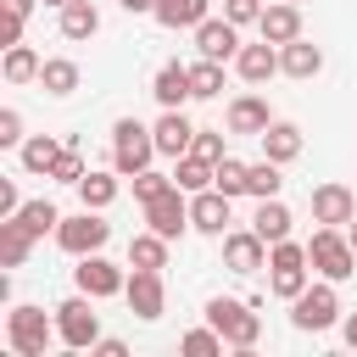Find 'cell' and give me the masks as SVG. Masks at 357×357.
<instances>
[{"label":"cell","mask_w":357,"mask_h":357,"mask_svg":"<svg viewBox=\"0 0 357 357\" xmlns=\"http://www.w3.org/2000/svg\"><path fill=\"white\" fill-rule=\"evenodd\" d=\"M178 346H184V351H190V357H218V351H223V346H229V340H223V335H218V329H212V324H206V329H190V335H184V340H178Z\"/></svg>","instance_id":"cell-37"},{"label":"cell","mask_w":357,"mask_h":357,"mask_svg":"<svg viewBox=\"0 0 357 357\" xmlns=\"http://www.w3.org/2000/svg\"><path fill=\"white\" fill-rule=\"evenodd\" d=\"M167 234H156V229H145V234H134L128 240V268H167Z\"/></svg>","instance_id":"cell-29"},{"label":"cell","mask_w":357,"mask_h":357,"mask_svg":"<svg viewBox=\"0 0 357 357\" xmlns=\"http://www.w3.org/2000/svg\"><path fill=\"white\" fill-rule=\"evenodd\" d=\"M223 17H229L234 28H245V22L262 17V0H223Z\"/></svg>","instance_id":"cell-42"},{"label":"cell","mask_w":357,"mask_h":357,"mask_svg":"<svg viewBox=\"0 0 357 357\" xmlns=\"http://www.w3.org/2000/svg\"><path fill=\"white\" fill-rule=\"evenodd\" d=\"M39 89L56 95V100L73 95V89H78V61H73V56H45V67H39Z\"/></svg>","instance_id":"cell-27"},{"label":"cell","mask_w":357,"mask_h":357,"mask_svg":"<svg viewBox=\"0 0 357 357\" xmlns=\"http://www.w3.org/2000/svg\"><path fill=\"white\" fill-rule=\"evenodd\" d=\"M340 335H346V346H351V351H357V312H351V318H346V324H340Z\"/></svg>","instance_id":"cell-47"},{"label":"cell","mask_w":357,"mask_h":357,"mask_svg":"<svg viewBox=\"0 0 357 357\" xmlns=\"http://www.w3.org/2000/svg\"><path fill=\"white\" fill-rule=\"evenodd\" d=\"M284 190V173H279V162H251L245 167V195H257V201H268V195H279Z\"/></svg>","instance_id":"cell-32"},{"label":"cell","mask_w":357,"mask_h":357,"mask_svg":"<svg viewBox=\"0 0 357 357\" xmlns=\"http://www.w3.org/2000/svg\"><path fill=\"white\" fill-rule=\"evenodd\" d=\"M229 223H234V195H223L218 184L190 195V229H201V234L223 240V234H229Z\"/></svg>","instance_id":"cell-10"},{"label":"cell","mask_w":357,"mask_h":357,"mask_svg":"<svg viewBox=\"0 0 357 357\" xmlns=\"http://www.w3.org/2000/svg\"><path fill=\"white\" fill-rule=\"evenodd\" d=\"M245 167H251V162H240V156H223V162H218V173H212V184H218L223 195H245Z\"/></svg>","instance_id":"cell-36"},{"label":"cell","mask_w":357,"mask_h":357,"mask_svg":"<svg viewBox=\"0 0 357 357\" xmlns=\"http://www.w3.org/2000/svg\"><path fill=\"white\" fill-rule=\"evenodd\" d=\"M296 6H301V0H296Z\"/></svg>","instance_id":"cell-50"},{"label":"cell","mask_w":357,"mask_h":357,"mask_svg":"<svg viewBox=\"0 0 357 357\" xmlns=\"http://www.w3.org/2000/svg\"><path fill=\"white\" fill-rule=\"evenodd\" d=\"M351 218H357V190H351V184H318V190H312V223L346 229Z\"/></svg>","instance_id":"cell-13"},{"label":"cell","mask_w":357,"mask_h":357,"mask_svg":"<svg viewBox=\"0 0 357 357\" xmlns=\"http://www.w3.org/2000/svg\"><path fill=\"white\" fill-rule=\"evenodd\" d=\"M45 6H56V11H61V6H73V0H45Z\"/></svg>","instance_id":"cell-49"},{"label":"cell","mask_w":357,"mask_h":357,"mask_svg":"<svg viewBox=\"0 0 357 357\" xmlns=\"http://www.w3.org/2000/svg\"><path fill=\"white\" fill-rule=\"evenodd\" d=\"M84 173H89V167H84L78 145H67V151L56 156V167H50V178H56V184H73V190H78V178H84Z\"/></svg>","instance_id":"cell-38"},{"label":"cell","mask_w":357,"mask_h":357,"mask_svg":"<svg viewBox=\"0 0 357 357\" xmlns=\"http://www.w3.org/2000/svg\"><path fill=\"white\" fill-rule=\"evenodd\" d=\"M346 240H351V251H357V218H351V223H346Z\"/></svg>","instance_id":"cell-48"},{"label":"cell","mask_w":357,"mask_h":357,"mask_svg":"<svg viewBox=\"0 0 357 357\" xmlns=\"http://www.w3.org/2000/svg\"><path fill=\"white\" fill-rule=\"evenodd\" d=\"M17 212H22V195L11 178H0V218H17Z\"/></svg>","instance_id":"cell-43"},{"label":"cell","mask_w":357,"mask_h":357,"mask_svg":"<svg viewBox=\"0 0 357 357\" xmlns=\"http://www.w3.org/2000/svg\"><path fill=\"white\" fill-rule=\"evenodd\" d=\"M145 229H156V234L178 240V234L190 229V195H184L178 184H167L156 201H145Z\"/></svg>","instance_id":"cell-11"},{"label":"cell","mask_w":357,"mask_h":357,"mask_svg":"<svg viewBox=\"0 0 357 357\" xmlns=\"http://www.w3.org/2000/svg\"><path fill=\"white\" fill-rule=\"evenodd\" d=\"M290 324H296L301 335H324V329H335V324H340V296H335V279L307 284V290L290 301Z\"/></svg>","instance_id":"cell-5"},{"label":"cell","mask_w":357,"mask_h":357,"mask_svg":"<svg viewBox=\"0 0 357 357\" xmlns=\"http://www.w3.org/2000/svg\"><path fill=\"white\" fill-rule=\"evenodd\" d=\"M117 6H123L128 17H151V11H156V0H117Z\"/></svg>","instance_id":"cell-46"},{"label":"cell","mask_w":357,"mask_h":357,"mask_svg":"<svg viewBox=\"0 0 357 357\" xmlns=\"http://www.w3.org/2000/svg\"><path fill=\"white\" fill-rule=\"evenodd\" d=\"M17 223L33 234V240H45V234H56V223H61V212H56V201H22V212H17Z\"/></svg>","instance_id":"cell-33"},{"label":"cell","mask_w":357,"mask_h":357,"mask_svg":"<svg viewBox=\"0 0 357 357\" xmlns=\"http://www.w3.org/2000/svg\"><path fill=\"white\" fill-rule=\"evenodd\" d=\"M279 73L284 78H318L324 73V50L312 45V39H290V45H279Z\"/></svg>","instance_id":"cell-20"},{"label":"cell","mask_w":357,"mask_h":357,"mask_svg":"<svg viewBox=\"0 0 357 357\" xmlns=\"http://www.w3.org/2000/svg\"><path fill=\"white\" fill-rule=\"evenodd\" d=\"M33 234L17 223V218H0V268H22L28 257H33Z\"/></svg>","instance_id":"cell-25"},{"label":"cell","mask_w":357,"mask_h":357,"mask_svg":"<svg viewBox=\"0 0 357 357\" xmlns=\"http://www.w3.org/2000/svg\"><path fill=\"white\" fill-rule=\"evenodd\" d=\"M39 67H45V56H39L33 45H6L0 78H6V84H33V78H39Z\"/></svg>","instance_id":"cell-26"},{"label":"cell","mask_w":357,"mask_h":357,"mask_svg":"<svg viewBox=\"0 0 357 357\" xmlns=\"http://www.w3.org/2000/svg\"><path fill=\"white\" fill-rule=\"evenodd\" d=\"M223 123H229V134H251V139H262V128L273 123V112H268L262 95H234L229 112H223Z\"/></svg>","instance_id":"cell-17"},{"label":"cell","mask_w":357,"mask_h":357,"mask_svg":"<svg viewBox=\"0 0 357 357\" xmlns=\"http://www.w3.org/2000/svg\"><path fill=\"white\" fill-rule=\"evenodd\" d=\"M262 156H268V162H279V167H290V162L301 156V128H296V123H284V117H273V123L262 128Z\"/></svg>","instance_id":"cell-21"},{"label":"cell","mask_w":357,"mask_h":357,"mask_svg":"<svg viewBox=\"0 0 357 357\" xmlns=\"http://www.w3.org/2000/svg\"><path fill=\"white\" fill-rule=\"evenodd\" d=\"M257 33H262L268 45H290V39H301V6H296V0H268L262 17H257Z\"/></svg>","instance_id":"cell-15"},{"label":"cell","mask_w":357,"mask_h":357,"mask_svg":"<svg viewBox=\"0 0 357 357\" xmlns=\"http://www.w3.org/2000/svg\"><path fill=\"white\" fill-rule=\"evenodd\" d=\"M223 268L229 273H257L268 268V240L257 229H229L223 234Z\"/></svg>","instance_id":"cell-12"},{"label":"cell","mask_w":357,"mask_h":357,"mask_svg":"<svg viewBox=\"0 0 357 357\" xmlns=\"http://www.w3.org/2000/svg\"><path fill=\"white\" fill-rule=\"evenodd\" d=\"M22 22H28V17H17V11H6V28H0V45H22Z\"/></svg>","instance_id":"cell-44"},{"label":"cell","mask_w":357,"mask_h":357,"mask_svg":"<svg viewBox=\"0 0 357 357\" xmlns=\"http://www.w3.org/2000/svg\"><path fill=\"white\" fill-rule=\"evenodd\" d=\"M307 284H312V279H307V262H284V268H268V290H273L279 301H296Z\"/></svg>","instance_id":"cell-34"},{"label":"cell","mask_w":357,"mask_h":357,"mask_svg":"<svg viewBox=\"0 0 357 357\" xmlns=\"http://www.w3.org/2000/svg\"><path fill=\"white\" fill-rule=\"evenodd\" d=\"M61 151H67V145H61L56 134H28V139L17 145V162H22V173H45V178H50V167H56Z\"/></svg>","instance_id":"cell-22"},{"label":"cell","mask_w":357,"mask_h":357,"mask_svg":"<svg viewBox=\"0 0 357 357\" xmlns=\"http://www.w3.org/2000/svg\"><path fill=\"white\" fill-rule=\"evenodd\" d=\"M151 95H156L162 112H178L184 100H195V89H190V67H184V61H162L156 78H151Z\"/></svg>","instance_id":"cell-16"},{"label":"cell","mask_w":357,"mask_h":357,"mask_svg":"<svg viewBox=\"0 0 357 357\" xmlns=\"http://www.w3.org/2000/svg\"><path fill=\"white\" fill-rule=\"evenodd\" d=\"M95 351H100V357H128V346H123L117 335H100V340H95Z\"/></svg>","instance_id":"cell-45"},{"label":"cell","mask_w":357,"mask_h":357,"mask_svg":"<svg viewBox=\"0 0 357 357\" xmlns=\"http://www.w3.org/2000/svg\"><path fill=\"white\" fill-rule=\"evenodd\" d=\"M206 6H212V0H156L151 17H156L162 28H201V22H206Z\"/></svg>","instance_id":"cell-28"},{"label":"cell","mask_w":357,"mask_h":357,"mask_svg":"<svg viewBox=\"0 0 357 357\" xmlns=\"http://www.w3.org/2000/svg\"><path fill=\"white\" fill-rule=\"evenodd\" d=\"M73 284L84 290V296H95V301H106V296H123V284H128V273L112 262V257H100V251H89V257H78V268H73Z\"/></svg>","instance_id":"cell-9"},{"label":"cell","mask_w":357,"mask_h":357,"mask_svg":"<svg viewBox=\"0 0 357 357\" xmlns=\"http://www.w3.org/2000/svg\"><path fill=\"white\" fill-rule=\"evenodd\" d=\"M190 89H195V100H212V95H223V61H195L190 67Z\"/></svg>","instance_id":"cell-35"},{"label":"cell","mask_w":357,"mask_h":357,"mask_svg":"<svg viewBox=\"0 0 357 357\" xmlns=\"http://www.w3.org/2000/svg\"><path fill=\"white\" fill-rule=\"evenodd\" d=\"M206 324L234 346V351H251L262 340V318L251 312V301H234V296H212L206 301Z\"/></svg>","instance_id":"cell-2"},{"label":"cell","mask_w":357,"mask_h":357,"mask_svg":"<svg viewBox=\"0 0 357 357\" xmlns=\"http://www.w3.org/2000/svg\"><path fill=\"white\" fill-rule=\"evenodd\" d=\"M28 134H22V112L17 106H0V145H22Z\"/></svg>","instance_id":"cell-41"},{"label":"cell","mask_w":357,"mask_h":357,"mask_svg":"<svg viewBox=\"0 0 357 357\" xmlns=\"http://www.w3.org/2000/svg\"><path fill=\"white\" fill-rule=\"evenodd\" d=\"M307 262H312V273H324V279H335V284L357 273V251H351L346 229H329V223L312 229V240H307Z\"/></svg>","instance_id":"cell-3"},{"label":"cell","mask_w":357,"mask_h":357,"mask_svg":"<svg viewBox=\"0 0 357 357\" xmlns=\"http://www.w3.org/2000/svg\"><path fill=\"white\" fill-rule=\"evenodd\" d=\"M100 33V11H95V0H73V6H61V39H95Z\"/></svg>","instance_id":"cell-30"},{"label":"cell","mask_w":357,"mask_h":357,"mask_svg":"<svg viewBox=\"0 0 357 357\" xmlns=\"http://www.w3.org/2000/svg\"><path fill=\"white\" fill-rule=\"evenodd\" d=\"M234 73H240L245 84H268V78L279 73V45H268V39H257V45H240V56H234Z\"/></svg>","instance_id":"cell-19"},{"label":"cell","mask_w":357,"mask_h":357,"mask_svg":"<svg viewBox=\"0 0 357 357\" xmlns=\"http://www.w3.org/2000/svg\"><path fill=\"white\" fill-rule=\"evenodd\" d=\"M212 173H218V162H201V156L190 151V156H178V167H173V184H178L184 195H195V190H212Z\"/></svg>","instance_id":"cell-31"},{"label":"cell","mask_w":357,"mask_h":357,"mask_svg":"<svg viewBox=\"0 0 357 357\" xmlns=\"http://www.w3.org/2000/svg\"><path fill=\"white\" fill-rule=\"evenodd\" d=\"M190 151H195L201 162H223V156H229V151H223V134H218V128H195V145H190ZM190 151H184V156H190Z\"/></svg>","instance_id":"cell-40"},{"label":"cell","mask_w":357,"mask_h":357,"mask_svg":"<svg viewBox=\"0 0 357 357\" xmlns=\"http://www.w3.org/2000/svg\"><path fill=\"white\" fill-rule=\"evenodd\" d=\"M106 240H112V223H106L95 206H84V212H73V218H61V223H56V245H61L67 257L106 251Z\"/></svg>","instance_id":"cell-7"},{"label":"cell","mask_w":357,"mask_h":357,"mask_svg":"<svg viewBox=\"0 0 357 357\" xmlns=\"http://www.w3.org/2000/svg\"><path fill=\"white\" fill-rule=\"evenodd\" d=\"M290 206L279 201V195H268V201H257V212H251V229L268 240V245H279V240H290Z\"/></svg>","instance_id":"cell-23"},{"label":"cell","mask_w":357,"mask_h":357,"mask_svg":"<svg viewBox=\"0 0 357 357\" xmlns=\"http://www.w3.org/2000/svg\"><path fill=\"white\" fill-rule=\"evenodd\" d=\"M195 50H201L206 61H234V56H240V28H234L229 17H206V22L195 28Z\"/></svg>","instance_id":"cell-14"},{"label":"cell","mask_w":357,"mask_h":357,"mask_svg":"<svg viewBox=\"0 0 357 357\" xmlns=\"http://www.w3.org/2000/svg\"><path fill=\"white\" fill-rule=\"evenodd\" d=\"M151 134H156V151H162V156H173V162L195 145V123L184 117V106H178V112H162V117L151 123Z\"/></svg>","instance_id":"cell-18"},{"label":"cell","mask_w":357,"mask_h":357,"mask_svg":"<svg viewBox=\"0 0 357 357\" xmlns=\"http://www.w3.org/2000/svg\"><path fill=\"white\" fill-rule=\"evenodd\" d=\"M6 340H11V351L17 357H45L50 351V340H61L56 335V318H45V307H11L6 312Z\"/></svg>","instance_id":"cell-4"},{"label":"cell","mask_w":357,"mask_h":357,"mask_svg":"<svg viewBox=\"0 0 357 357\" xmlns=\"http://www.w3.org/2000/svg\"><path fill=\"white\" fill-rule=\"evenodd\" d=\"M156 156H162V151H156V134H151L145 123H134V117H117V123H112V167H117L123 178L145 173Z\"/></svg>","instance_id":"cell-1"},{"label":"cell","mask_w":357,"mask_h":357,"mask_svg":"<svg viewBox=\"0 0 357 357\" xmlns=\"http://www.w3.org/2000/svg\"><path fill=\"white\" fill-rule=\"evenodd\" d=\"M123 301H128V312H134V318L156 324V318L167 312V284H162V268H134V273H128V284H123Z\"/></svg>","instance_id":"cell-8"},{"label":"cell","mask_w":357,"mask_h":357,"mask_svg":"<svg viewBox=\"0 0 357 357\" xmlns=\"http://www.w3.org/2000/svg\"><path fill=\"white\" fill-rule=\"evenodd\" d=\"M128 184H134V201L145 206V201H156V195H162V190L173 184V173H156V167H145V173H134Z\"/></svg>","instance_id":"cell-39"},{"label":"cell","mask_w":357,"mask_h":357,"mask_svg":"<svg viewBox=\"0 0 357 357\" xmlns=\"http://www.w3.org/2000/svg\"><path fill=\"white\" fill-rule=\"evenodd\" d=\"M56 335H61V346L67 351H95V340H100V312H95V296H67L61 307H56Z\"/></svg>","instance_id":"cell-6"},{"label":"cell","mask_w":357,"mask_h":357,"mask_svg":"<svg viewBox=\"0 0 357 357\" xmlns=\"http://www.w3.org/2000/svg\"><path fill=\"white\" fill-rule=\"evenodd\" d=\"M117 190H123V173H117V167H112V173H95V167H89V173L78 178V201L95 206V212H106V206L117 201Z\"/></svg>","instance_id":"cell-24"}]
</instances>
